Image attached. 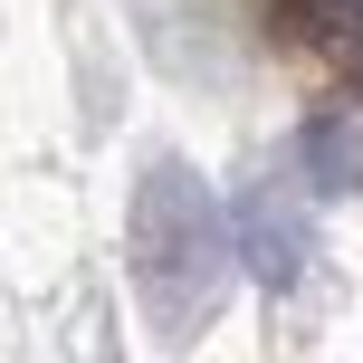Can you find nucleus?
I'll use <instances>...</instances> for the list:
<instances>
[{"instance_id":"4","label":"nucleus","mask_w":363,"mask_h":363,"mask_svg":"<svg viewBox=\"0 0 363 363\" xmlns=\"http://www.w3.org/2000/svg\"><path fill=\"white\" fill-rule=\"evenodd\" d=\"M306 163H315V182H325V191H345V182H354V144H345V125H306Z\"/></svg>"},{"instance_id":"3","label":"nucleus","mask_w":363,"mask_h":363,"mask_svg":"<svg viewBox=\"0 0 363 363\" xmlns=\"http://www.w3.org/2000/svg\"><path fill=\"white\" fill-rule=\"evenodd\" d=\"M230 230H239V249H249V268L268 277L277 296H287V287H296V268H306V258H296V239H287V211H277L268 191H249V201L230 211Z\"/></svg>"},{"instance_id":"2","label":"nucleus","mask_w":363,"mask_h":363,"mask_svg":"<svg viewBox=\"0 0 363 363\" xmlns=\"http://www.w3.org/2000/svg\"><path fill=\"white\" fill-rule=\"evenodd\" d=\"M268 29L296 57H315L335 86L363 96V0H268Z\"/></svg>"},{"instance_id":"1","label":"nucleus","mask_w":363,"mask_h":363,"mask_svg":"<svg viewBox=\"0 0 363 363\" xmlns=\"http://www.w3.org/2000/svg\"><path fill=\"white\" fill-rule=\"evenodd\" d=\"M230 239L239 230L211 211V191H201L191 163H153L144 182H134V277H144V315L172 335V345L201 325Z\"/></svg>"}]
</instances>
